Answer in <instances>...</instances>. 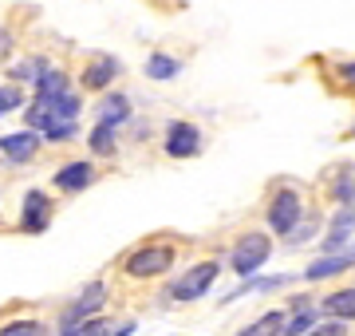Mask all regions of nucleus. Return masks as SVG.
Instances as JSON below:
<instances>
[{"label": "nucleus", "mask_w": 355, "mask_h": 336, "mask_svg": "<svg viewBox=\"0 0 355 336\" xmlns=\"http://www.w3.org/2000/svg\"><path fill=\"white\" fill-rule=\"evenodd\" d=\"M268 253H272V242H268V233H261V230L245 233L241 242L233 246V269L241 273V277H253V273L268 261Z\"/></svg>", "instance_id": "f257e3e1"}, {"label": "nucleus", "mask_w": 355, "mask_h": 336, "mask_svg": "<svg viewBox=\"0 0 355 336\" xmlns=\"http://www.w3.org/2000/svg\"><path fill=\"white\" fill-rule=\"evenodd\" d=\"M123 265H127L130 277H158V273H166L174 265V246H142Z\"/></svg>", "instance_id": "f03ea898"}, {"label": "nucleus", "mask_w": 355, "mask_h": 336, "mask_svg": "<svg viewBox=\"0 0 355 336\" xmlns=\"http://www.w3.org/2000/svg\"><path fill=\"white\" fill-rule=\"evenodd\" d=\"M217 273H221L217 261H202V265H193L190 273H182V277L174 281L170 297H174V301H198L202 293H209V285L217 281Z\"/></svg>", "instance_id": "7ed1b4c3"}, {"label": "nucleus", "mask_w": 355, "mask_h": 336, "mask_svg": "<svg viewBox=\"0 0 355 336\" xmlns=\"http://www.w3.org/2000/svg\"><path fill=\"white\" fill-rule=\"evenodd\" d=\"M296 226H300V194L284 186V190L272 198V206H268V230H277L280 237H288Z\"/></svg>", "instance_id": "20e7f679"}, {"label": "nucleus", "mask_w": 355, "mask_h": 336, "mask_svg": "<svg viewBox=\"0 0 355 336\" xmlns=\"http://www.w3.org/2000/svg\"><path fill=\"white\" fill-rule=\"evenodd\" d=\"M103 301H107V289H103V281H91L83 293H79L71 305H67V312H64V328H79L83 321H91L95 312L103 309Z\"/></svg>", "instance_id": "39448f33"}, {"label": "nucleus", "mask_w": 355, "mask_h": 336, "mask_svg": "<svg viewBox=\"0 0 355 336\" xmlns=\"http://www.w3.org/2000/svg\"><path fill=\"white\" fill-rule=\"evenodd\" d=\"M202 151V131L193 123H170L166 131V155L170 158H193Z\"/></svg>", "instance_id": "423d86ee"}, {"label": "nucleus", "mask_w": 355, "mask_h": 336, "mask_svg": "<svg viewBox=\"0 0 355 336\" xmlns=\"http://www.w3.org/2000/svg\"><path fill=\"white\" fill-rule=\"evenodd\" d=\"M20 226L28 233H44L51 226V202L44 190H28L24 194V214H20Z\"/></svg>", "instance_id": "0eeeda50"}, {"label": "nucleus", "mask_w": 355, "mask_h": 336, "mask_svg": "<svg viewBox=\"0 0 355 336\" xmlns=\"http://www.w3.org/2000/svg\"><path fill=\"white\" fill-rule=\"evenodd\" d=\"M36 151H40L36 131H16V135H4V139H0V155L12 158V162H32Z\"/></svg>", "instance_id": "6e6552de"}, {"label": "nucleus", "mask_w": 355, "mask_h": 336, "mask_svg": "<svg viewBox=\"0 0 355 336\" xmlns=\"http://www.w3.org/2000/svg\"><path fill=\"white\" fill-rule=\"evenodd\" d=\"M91 182H95V167L91 162H67L64 170H55V186L64 194H79V190H87Z\"/></svg>", "instance_id": "1a4fd4ad"}, {"label": "nucleus", "mask_w": 355, "mask_h": 336, "mask_svg": "<svg viewBox=\"0 0 355 336\" xmlns=\"http://www.w3.org/2000/svg\"><path fill=\"white\" fill-rule=\"evenodd\" d=\"M114 76H119V60H114V56H95V60L87 64V72H83V87L103 91Z\"/></svg>", "instance_id": "9d476101"}, {"label": "nucleus", "mask_w": 355, "mask_h": 336, "mask_svg": "<svg viewBox=\"0 0 355 336\" xmlns=\"http://www.w3.org/2000/svg\"><path fill=\"white\" fill-rule=\"evenodd\" d=\"M324 249H328V253H347V249H352V206H343L340 214H336Z\"/></svg>", "instance_id": "9b49d317"}, {"label": "nucleus", "mask_w": 355, "mask_h": 336, "mask_svg": "<svg viewBox=\"0 0 355 336\" xmlns=\"http://www.w3.org/2000/svg\"><path fill=\"white\" fill-rule=\"evenodd\" d=\"M127 119H130L127 95H107L99 103V111H95V123H99V127H119V123H127Z\"/></svg>", "instance_id": "f8f14e48"}, {"label": "nucleus", "mask_w": 355, "mask_h": 336, "mask_svg": "<svg viewBox=\"0 0 355 336\" xmlns=\"http://www.w3.org/2000/svg\"><path fill=\"white\" fill-rule=\"evenodd\" d=\"M135 321H111V317H91L79 324V336H130Z\"/></svg>", "instance_id": "ddd939ff"}, {"label": "nucleus", "mask_w": 355, "mask_h": 336, "mask_svg": "<svg viewBox=\"0 0 355 336\" xmlns=\"http://www.w3.org/2000/svg\"><path fill=\"white\" fill-rule=\"evenodd\" d=\"M343 269H352V249H347V253H331V258L312 261V265L304 269V277L308 281H324V277H336V273H343Z\"/></svg>", "instance_id": "4468645a"}, {"label": "nucleus", "mask_w": 355, "mask_h": 336, "mask_svg": "<svg viewBox=\"0 0 355 336\" xmlns=\"http://www.w3.org/2000/svg\"><path fill=\"white\" fill-rule=\"evenodd\" d=\"M320 309L328 312L331 321H347V324H352V317H355V293H352V289H336L331 297H324Z\"/></svg>", "instance_id": "2eb2a0df"}, {"label": "nucleus", "mask_w": 355, "mask_h": 336, "mask_svg": "<svg viewBox=\"0 0 355 336\" xmlns=\"http://www.w3.org/2000/svg\"><path fill=\"white\" fill-rule=\"evenodd\" d=\"M312 324H316V309L300 301V305H296V312H292V317H284L280 333H284V336H304L308 328H312Z\"/></svg>", "instance_id": "dca6fc26"}, {"label": "nucleus", "mask_w": 355, "mask_h": 336, "mask_svg": "<svg viewBox=\"0 0 355 336\" xmlns=\"http://www.w3.org/2000/svg\"><path fill=\"white\" fill-rule=\"evenodd\" d=\"M67 91V76L55 72V67H44V76L36 79V95L40 99H51V95H64Z\"/></svg>", "instance_id": "f3484780"}, {"label": "nucleus", "mask_w": 355, "mask_h": 336, "mask_svg": "<svg viewBox=\"0 0 355 336\" xmlns=\"http://www.w3.org/2000/svg\"><path fill=\"white\" fill-rule=\"evenodd\" d=\"M91 142V155H99V158H111L114 151H119V142H114V127H99L95 123V131L87 135Z\"/></svg>", "instance_id": "a211bd4d"}, {"label": "nucleus", "mask_w": 355, "mask_h": 336, "mask_svg": "<svg viewBox=\"0 0 355 336\" xmlns=\"http://www.w3.org/2000/svg\"><path fill=\"white\" fill-rule=\"evenodd\" d=\"M280 324H284V312L280 309H272V312H265L261 321H253L249 328H245L241 336H280Z\"/></svg>", "instance_id": "6ab92c4d"}, {"label": "nucleus", "mask_w": 355, "mask_h": 336, "mask_svg": "<svg viewBox=\"0 0 355 336\" xmlns=\"http://www.w3.org/2000/svg\"><path fill=\"white\" fill-rule=\"evenodd\" d=\"M178 72H182V64H178L174 56H150L146 60V76L150 79H174Z\"/></svg>", "instance_id": "aec40b11"}, {"label": "nucleus", "mask_w": 355, "mask_h": 336, "mask_svg": "<svg viewBox=\"0 0 355 336\" xmlns=\"http://www.w3.org/2000/svg\"><path fill=\"white\" fill-rule=\"evenodd\" d=\"M288 281H292L288 273H280V277H253V281L241 285L237 293H229V301H233V297H245V293H265V289H280V285H288Z\"/></svg>", "instance_id": "412c9836"}, {"label": "nucleus", "mask_w": 355, "mask_h": 336, "mask_svg": "<svg viewBox=\"0 0 355 336\" xmlns=\"http://www.w3.org/2000/svg\"><path fill=\"white\" fill-rule=\"evenodd\" d=\"M0 336H44V328H40V321H12L0 328Z\"/></svg>", "instance_id": "4be33fe9"}, {"label": "nucleus", "mask_w": 355, "mask_h": 336, "mask_svg": "<svg viewBox=\"0 0 355 336\" xmlns=\"http://www.w3.org/2000/svg\"><path fill=\"white\" fill-rule=\"evenodd\" d=\"M304 336H352V324L347 321H331V324H312Z\"/></svg>", "instance_id": "5701e85b"}, {"label": "nucleus", "mask_w": 355, "mask_h": 336, "mask_svg": "<svg viewBox=\"0 0 355 336\" xmlns=\"http://www.w3.org/2000/svg\"><path fill=\"white\" fill-rule=\"evenodd\" d=\"M44 67H48L44 60H24V64H16L12 76H16V79H32V83H36V79L44 76Z\"/></svg>", "instance_id": "b1692460"}, {"label": "nucleus", "mask_w": 355, "mask_h": 336, "mask_svg": "<svg viewBox=\"0 0 355 336\" xmlns=\"http://www.w3.org/2000/svg\"><path fill=\"white\" fill-rule=\"evenodd\" d=\"M44 131H48V139H51V142L76 139V123H51V127H44Z\"/></svg>", "instance_id": "393cba45"}, {"label": "nucleus", "mask_w": 355, "mask_h": 336, "mask_svg": "<svg viewBox=\"0 0 355 336\" xmlns=\"http://www.w3.org/2000/svg\"><path fill=\"white\" fill-rule=\"evenodd\" d=\"M336 202H343V206H352V167L340 174V182H336Z\"/></svg>", "instance_id": "a878e982"}, {"label": "nucleus", "mask_w": 355, "mask_h": 336, "mask_svg": "<svg viewBox=\"0 0 355 336\" xmlns=\"http://www.w3.org/2000/svg\"><path fill=\"white\" fill-rule=\"evenodd\" d=\"M16 107H20V91L0 87V115H8V111H16Z\"/></svg>", "instance_id": "bb28decb"}]
</instances>
